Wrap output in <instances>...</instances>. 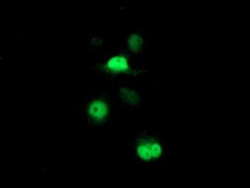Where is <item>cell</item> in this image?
<instances>
[{
    "mask_svg": "<svg viewBox=\"0 0 250 188\" xmlns=\"http://www.w3.org/2000/svg\"><path fill=\"white\" fill-rule=\"evenodd\" d=\"M135 153L139 160L143 162H152L163 157L164 150L162 144L154 137L139 136L135 146Z\"/></svg>",
    "mask_w": 250,
    "mask_h": 188,
    "instance_id": "1",
    "label": "cell"
},
{
    "mask_svg": "<svg viewBox=\"0 0 250 188\" xmlns=\"http://www.w3.org/2000/svg\"><path fill=\"white\" fill-rule=\"evenodd\" d=\"M87 116L93 123L104 121L109 113V106L102 98H96L87 105Z\"/></svg>",
    "mask_w": 250,
    "mask_h": 188,
    "instance_id": "2",
    "label": "cell"
},
{
    "mask_svg": "<svg viewBox=\"0 0 250 188\" xmlns=\"http://www.w3.org/2000/svg\"><path fill=\"white\" fill-rule=\"evenodd\" d=\"M104 68L112 73H125L130 68V63L125 55L112 56L106 63H104Z\"/></svg>",
    "mask_w": 250,
    "mask_h": 188,
    "instance_id": "3",
    "label": "cell"
},
{
    "mask_svg": "<svg viewBox=\"0 0 250 188\" xmlns=\"http://www.w3.org/2000/svg\"><path fill=\"white\" fill-rule=\"evenodd\" d=\"M144 44V40L142 38H140L139 36H137L136 34L132 35L127 41V45L130 51H132L133 53H138L142 50Z\"/></svg>",
    "mask_w": 250,
    "mask_h": 188,
    "instance_id": "4",
    "label": "cell"
}]
</instances>
